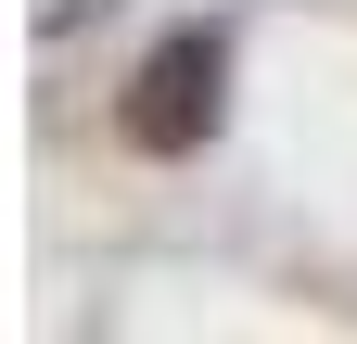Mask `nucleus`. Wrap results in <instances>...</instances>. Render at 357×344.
Listing matches in <instances>:
<instances>
[{
    "mask_svg": "<svg viewBox=\"0 0 357 344\" xmlns=\"http://www.w3.org/2000/svg\"><path fill=\"white\" fill-rule=\"evenodd\" d=\"M217 77H230V52H217V38H166V52L128 77L115 127H128L141 153H192L204 127H217Z\"/></svg>",
    "mask_w": 357,
    "mask_h": 344,
    "instance_id": "obj_1",
    "label": "nucleus"
}]
</instances>
